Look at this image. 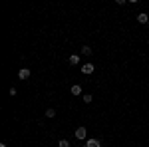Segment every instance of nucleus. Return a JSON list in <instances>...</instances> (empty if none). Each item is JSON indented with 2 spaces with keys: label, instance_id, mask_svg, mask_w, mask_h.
I'll return each instance as SVG.
<instances>
[{
  "label": "nucleus",
  "instance_id": "nucleus-4",
  "mask_svg": "<svg viewBox=\"0 0 149 147\" xmlns=\"http://www.w3.org/2000/svg\"><path fill=\"white\" fill-rule=\"evenodd\" d=\"M18 78H20V79H28V78H30V70H28V68H22L20 72H18Z\"/></svg>",
  "mask_w": 149,
  "mask_h": 147
},
{
  "label": "nucleus",
  "instance_id": "nucleus-5",
  "mask_svg": "<svg viewBox=\"0 0 149 147\" xmlns=\"http://www.w3.org/2000/svg\"><path fill=\"white\" fill-rule=\"evenodd\" d=\"M147 20H149V16L145 14V12H141V14H137V22H139V24H145Z\"/></svg>",
  "mask_w": 149,
  "mask_h": 147
},
{
  "label": "nucleus",
  "instance_id": "nucleus-11",
  "mask_svg": "<svg viewBox=\"0 0 149 147\" xmlns=\"http://www.w3.org/2000/svg\"><path fill=\"white\" fill-rule=\"evenodd\" d=\"M84 102H86V103H92V93H86V95H84Z\"/></svg>",
  "mask_w": 149,
  "mask_h": 147
},
{
  "label": "nucleus",
  "instance_id": "nucleus-2",
  "mask_svg": "<svg viewBox=\"0 0 149 147\" xmlns=\"http://www.w3.org/2000/svg\"><path fill=\"white\" fill-rule=\"evenodd\" d=\"M88 137V129L86 127H78L76 129V139H86Z\"/></svg>",
  "mask_w": 149,
  "mask_h": 147
},
{
  "label": "nucleus",
  "instance_id": "nucleus-10",
  "mask_svg": "<svg viewBox=\"0 0 149 147\" xmlns=\"http://www.w3.org/2000/svg\"><path fill=\"white\" fill-rule=\"evenodd\" d=\"M54 115H56V109H52V107L46 109V117H54Z\"/></svg>",
  "mask_w": 149,
  "mask_h": 147
},
{
  "label": "nucleus",
  "instance_id": "nucleus-3",
  "mask_svg": "<svg viewBox=\"0 0 149 147\" xmlns=\"http://www.w3.org/2000/svg\"><path fill=\"white\" fill-rule=\"evenodd\" d=\"M93 70H95L93 64H84V66H81V72H84V74H93Z\"/></svg>",
  "mask_w": 149,
  "mask_h": 147
},
{
  "label": "nucleus",
  "instance_id": "nucleus-9",
  "mask_svg": "<svg viewBox=\"0 0 149 147\" xmlns=\"http://www.w3.org/2000/svg\"><path fill=\"white\" fill-rule=\"evenodd\" d=\"M58 145H60V147H70V141H68V139H60Z\"/></svg>",
  "mask_w": 149,
  "mask_h": 147
},
{
  "label": "nucleus",
  "instance_id": "nucleus-7",
  "mask_svg": "<svg viewBox=\"0 0 149 147\" xmlns=\"http://www.w3.org/2000/svg\"><path fill=\"white\" fill-rule=\"evenodd\" d=\"M81 54L84 56H92V48L90 46H81Z\"/></svg>",
  "mask_w": 149,
  "mask_h": 147
},
{
  "label": "nucleus",
  "instance_id": "nucleus-12",
  "mask_svg": "<svg viewBox=\"0 0 149 147\" xmlns=\"http://www.w3.org/2000/svg\"><path fill=\"white\" fill-rule=\"evenodd\" d=\"M0 147H6V145H4V143H2V145H0Z\"/></svg>",
  "mask_w": 149,
  "mask_h": 147
},
{
  "label": "nucleus",
  "instance_id": "nucleus-6",
  "mask_svg": "<svg viewBox=\"0 0 149 147\" xmlns=\"http://www.w3.org/2000/svg\"><path fill=\"white\" fill-rule=\"evenodd\" d=\"M68 62L72 64V66H76V64H80V56H78V54H74V56L68 58Z\"/></svg>",
  "mask_w": 149,
  "mask_h": 147
},
{
  "label": "nucleus",
  "instance_id": "nucleus-8",
  "mask_svg": "<svg viewBox=\"0 0 149 147\" xmlns=\"http://www.w3.org/2000/svg\"><path fill=\"white\" fill-rule=\"evenodd\" d=\"M70 91H72L74 95H80V93H81V88L78 86V84H76V86H72V90H70Z\"/></svg>",
  "mask_w": 149,
  "mask_h": 147
},
{
  "label": "nucleus",
  "instance_id": "nucleus-1",
  "mask_svg": "<svg viewBox=\"0 0 149 147\" xmlns=\"http://www.w3.org/2000/svg\"><path fill=\"white\" fill-rule=\"evenodd\" d=\"M84 147H102V141H100L97 137H93V139H88V141L84 143Z\"/></svg>",
  "mask_w": 149,
  "mask_h": 147
}]
</instances>
